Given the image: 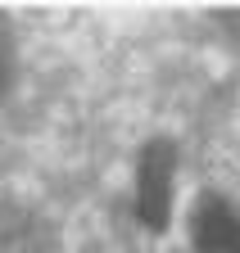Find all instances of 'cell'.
<instances>
[{
  "mask_svg": "<svg viewBox=\"0 0 240 253\" xmlns=\"http://www.w3.org/2000/svg\"><path fill=\"white\" fill-rule=\"evenodd\" d=\"M168 190H172V145L159 140L141 154V195H136L141 221H149L154 231L168 226Z\"/></svg>",
  "mask_w": 240,
  "mask_h": 253,
  "instance_id": "1",
  "label": "cell"
},
{
  "mask_svg": "<svg viewBox=\"0 0 240 253\" xmlns=\"http://www.w3.org/2000/svg\"><path fill=\"white\" fill-rule=\"evenodd\" d=\"M195 249L199 253H240V217L218 199H208L195 217Z\"/></svg>",
  "mask_w": 240,
  "mask_h": 253,
  "instance_id": "2",
  "label": "cell"
}]
</instances>
